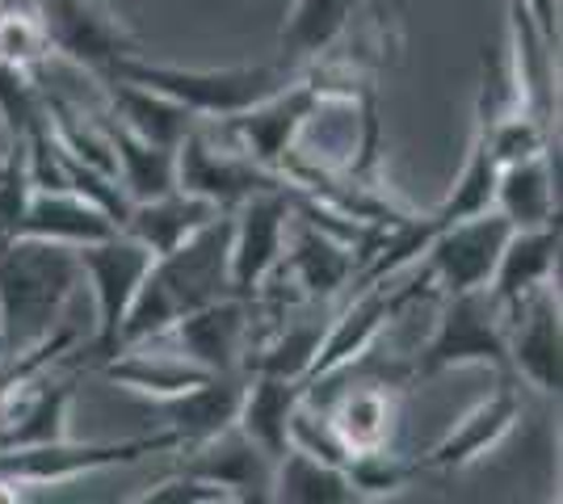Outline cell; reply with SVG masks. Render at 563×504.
<instances>
[{"instance_id":"11","label":"cell","mask_w":563,"mask_h":504,"mask_svg":"<svg viewBox=\"0 0 563 504\" xmlns=\"http://www.w3.org/2000/svg\"><path fill=\"white\" fill-rule=\"evenodd\" d=\"M505 354H509V374L526 379L542 395H560L563 328L560 294L551 282L530 290L514 307H505Z\"/></svg>"},{"instance_id":"5","label":"cell","mask_w":563,"mask_h":504,"mask_svg":"<svg viewBox=\"0 0 563 504\" xmlns=\"http://www.w3.org/2000/svg\"><path fill=\"white\" fill-rule=\"evenodd\" d=\"M278 186H290V181L282 172L257 165L235 139L219 144L198 122L177 144V190L198 193V198L214 202L219 211H235L244 198H253L261 190H278Z\"/></svg>"},{"instance_id":"22","label":"cell","mask_w":563,"mask_h":504,"mask_svg":"<svg viewBox=\"0 0 563 504\" xmlns=\"http://www.w3.org/2000/svg\"><path fill=\"white\" fill-rule=\"evenodd\" d=\"M303 400V383L274 374H244V395L235 412V429L244 433L265 458L278 462L290 450V416Z\"/></svg>"},{"instance_id":"8","label":"cell","mask_w":563,"mask_h":504,"mask_svg":"<svg viewBox=\"0 0 563 504\" xmlns=\"http://www.w3.org/2000/svg\"><path fill=\"white\" fill-rule=\"evenodd\" d=\"M295 219L290 186L261 190L244 198L232 211V240H228V269H232V294L257 299L261 287L282 269L286 232Z\"/></svg>"},{"instance_id":"21","label":"cell","mask_w":563,"mask_h":504,"mask_svg":"<svg viewBox=\"0 0 563 504\" xmlns=\"http://www.w3.org/2000/svg\"><path fill=\"white\" fill-rule=\"evenodd\" d=\"M282 265H286L290 278L299 282L303 299L324 303V299H332V294L357 273V248H353L350 240L324 232L320 223L299 219V232H295L290 248L282 253Z\"/></svg>"},{"instance_id":"27","label":"cell","mask_w":563,"mask_h":504,"mask_svg":"<svg viewBox=\"0 0 563 504\" xmlns=\"http://www.w3.org/2000/svg\"><path fill=\"white\" fill-rule=\"evenodd\" d=\"M106 139L114 147L118 186L131 202L177 190V147L147 144L140 135H131L126 126H118L110 114H106Z\"/></svg>"},{"instance_id":"35","label":"cell","mask_w":563,"mask_h":504,"mask_svg":"<svg viewBox=\"0 0 563 504\" xmlns=\"http://www.w3.org/2000/svg\"><path fill=\"white\" fill-rule=\"evenodd\" d=\"M290 450H303V455L336 462V467L350 462V450H345V441L332 429L329 412L320 408V404H311V395H303L295 416H290Z\"/></svg>"},{"instance_id":"4","label":"cell","mask_w":563,"mask_h":504,"mask_svg":"<svg viewBox=\"0 0 563 504\" xmlns=\"http://www.w3.org/2000/svg\"><path fill=\"white\" fill-rule=\"evenodd\" d=\"M177 450V437L168 429L147 437H122V441H47V446H25V450H0V471L18 475L25 488H59L80 475H93L106 467H126L147 455Z\"/></svg>"},{"instance_id":"2","label":"cell","mask_w":563,"mask_h":504,"mask_svg":"<svg viewBox=\"0 0 563 504\" xmlns=\"http://www.w3.org/2000/svg\"><path fill=\"white\" fill-rule=\"evenodd\" d=\"M295 76L299 68L290 59L253 64V68H177V64H152L143 55H126L110 80H135L143 89L173 97L198 122H223L286 89Z\"/></svg>"},{"instance_id":"3","label":"cell","mask_w":563,"mask_h":504,"mask_svg":"<svg viewBox=\"0 0 563 504\" xmlns=\"http://www.w3.org/2000/svg\"><path fill=\"white\" fill-rule=\"evenodd\" d=\"M459 366H488L496 374H509L505 354V307L488 290H459L450 294L438 328L417 354L412 379H433Z\"/></svg>"},{"instance_id":"19","label":"cell","mask_w":563,"mask_h":504,"mask_svg":"<svg viewBox=\"0 0 563 504\" xmlns=\"http://www.w3.org/2000/svg\"><path fill=\"white\" fill-rule=\"evenodd\" d=\"M219 215H228V211H219L207 198L186 190H168L156 193V198L131 202V211L122 219V232L135 236L152 257H165V253H173L177 244H186L194 232H202Z\"/></svg>"},{"instance_id":"36","label":"cell","mask_w":563,"mask_h":504,"mask_svg":"<svg viewBox=\"0 0 563 504\" xmlns=\"http://www.w3.org/2000/svg\"><path fill=\"white\" fill-rule=\"evenodd\" d=\"M135 504H240V501H235V492H228L223 483L202 480L194 471H177V475H168V480L152 483L147 492H140Z\"/></svg>"},{"instance_id":"34","label":"cell","mask_w":563,"mask_h":504,"mask_svg":"<svg viewBox=\"0 0 563 504\" xmlns=\"http://www.w3.org/2000/svg\"><path fill=\"white\" fill-rule=\"evenodd\" d=\"M51 55L47 34L38 25L34 4H4L0 9V68L38 72V64Z\"/></svg>"},{"instance_id":"14","label":"cell","mask_w":563,"mask_h":504,"mask_svg":"<svg viewBox=\"0 0 563 504\" xmlns=\"http://www.w3.org/2000/svg\"><path fill=\"white\" fill-rule=\"evenodd\" d=\"M521 421V400H517L514 387H496L488 400H479L475 408L454 421L446 429V437L421 458V467H433V471H463L471 462H479L484 455H493L496 446L517 429Z\"/></svg>"},{"instance_id":"13","label":"cell","mask_w":563,"mask_h":504,"mask_svg":"<svg viewBox=\"0 0 563 504\" xmlns=\"http://www.w3.org/2000/svg\"><path fill=\"white\" fill-rule=\"evenodd\" d=\"M311 105H316V85L307 80V72H299L286 89H278L274 97L257 101L253 110H240V114L223 122H228V135L257 165H265L269 172H282L286 152L295 144V135H299V126H303Z\"/></svg>"},{"instance_id":"24","label":"cell","mask_w":563,"mask_h":504,"mask_svg":"<svg viewBox=\"0 0 563 504\" xmlns=\"http://www.w3.org/2000/svg\"><path fill=\"white\" fill-rule=\"evenodd\" d=\"M493 211H500L514 227H539V223L560 219V181L551 168V147L530 160L500 165Z\"/></svg>"},{"instance_id":"23","label":"cell","mask_w":563,"mask_h":504,"mask_svg":"<svg viewBox=\"0 0 563 504\" xmlns=\"http://www.w3.org/2000/svg\"><path fill=\"white\" fill-rule=\"evenodd\" d=\"M186 471L202 475V480L223 483L228 492H235V501H269V480H274V458H265L235 429H223L219 437L202 441L198 450H189Z\"/></svg>"},{"instance_id":"33","label":"cell","mask_w":563,"mask_h":504,"mask_svg":"<svg viewBox=\"0 0 563 504\" xmlns=\"http://www.w3.org/2000/svg\"><path fill=\"white\" fill-rule=\"evenodd\" d=\"M421 458H404L391 446L387 450H366V455H350L345 475H350L357 501H391L404 488H412V480L421 475Z\"/></svg>"},{"instance_id":"1","label":"cell","mask_w":563,"mask_h":504,"mask_svg":"<svg viewBox=\"0 0 563 504\" xmlns=\"http://www.w3.org/2000/svg\"><path fill=\"white\" fill-rule=\"evenodd\" d=\"M76 287V248L34 236H0V349L43 340L59 324Z\"/></svg>"},{"instance_id":"12","label":"cell","mask_w":563,"mask_h":504,"mask_svg":"<svg viewBox=\"0 0 563 504\" xmlns=\"http://www.w3.org/2000/svg\"><path fill=\"white\" fill-rule=\"evenodd\" d=\"M249 333H253L249 299L228 294V299H214L207 307L181 315L177 324H168L165 333L152 336V340H165L168 349H177L181 358L198 361L211 374H232V370L244 366Z\"/></svg>"},{"instance_id":"7","label":"cell","mask_w":563,"mask_h":504,"mask_svg":"<svg viewBox=\"0 0 563 504\" xmlns=\"http://www.w3.org/2000/svg\"><path fill=\"white\" fill-rule=\"evenodd\" d=\"M34 13L47 34L51 55H64L97 80H110L126 55H140L131 30L97 0H34Z\"/></svg>"},{"instance_id":"29","label":"cell","mask_w":563,"mask_h":504,"mask_svg":"<svg viewBox=\"0 0 563 504\" xmlns=\"http://www.w3.org/2000/svg\"><path fill=\"white\" fill-rule=\"evenodd\" d=\"M269 501L286 504H357L345 467L311 458L303 450H286L274 462V480H269Z\"/></svg>"},{"instance_id":"9","label":"cell","mask_w":563,"mask_h":504,"mask_svg":"<svg viewBox=\"0 0 563 504\" xmlns=\"http://www.w3.org/2000/svg\"><path fill=\"white\" fill-rule=\"evenodd\" d=\"M76 261H80V282L93 290L97 354L110 358L114 354V336L122 328V320H126V307L135 303V294H140L143 278H147L156 257L135 236H126L118 227L114 236L76 248Z\"/></svg>"},{"instance_id":"15","label":"cell","mask_w":563,"mask_h":504,"mask_svg":"<svg viewBox=\"0 0 563 504\" xmlns=\"http://www.w3.org/2000/svg\"><path fill=\"white\" fill-rule=\"evenodd\" d=\"M101 374L114 387H122V391L152 400V404L173 400V395H181L189 387L211 379V370L181 358L177 349H168L165 340H143V345H131V349H118V354L101 361Z\"/></svg>"},{"instance_id":"28","label":"cell","mask_w":563,"mask_h":504,"mask_svg":"<svg viewBox=\"0 0 563 504\" xmlns=\"http://www.w3.org/2000/svg\"><path fill=\"white\" fill-rule=\"evenodd\" d=\"M362 0H295L282 22V51L290 64L329 55L345 34Z\"/></svg>"},{"instance_id":"30","label":"cell","mask_w":563,"mask_h":504,"mask_svg":"<svg viewBox=\"0 0 563 504\" xmlns=\"http://www.w3.org/2000/svg\"><path fill=\"white\" fill-rule=\"evenodd\" d=\"M324 315L307 312L299 320H286L261 340L257 349H244V374H274V379H295L303 383L307 366L324 340Z\"/></svg>"},{"instance_id":"6","label":"cell","mask_w":563,"mask_h":504,"mask_svg":"<svg viewBox=\"0 0 563 504\" xmlns=\"http://www.w3.org/2000/svg\"><path fill=\"white\" fill-rule=\"evenodd\" d=\"M424 290H429V278H424V273H417L408 287H383V282H371V287L362 290L350 307L324 328V340H320L316 358H311V366H307L303 391L320 387L324 379H336L345 366L366 358V354L375 349V340L383 336V328H387L408 303H417Z\"/></svg>"},{"instance_id":"32","label":"cell","mask_w":563,"mask_h":504,"mask_svg":"<svg viewBox=\"0 0 563 504\" xmlns=\"http://www.w3.org/2000/svg\"><path fill=\"white\" fill-rule=\"evenodd\" d=\"M76 340L80 333L71 328V324H55L43 340H34V345H22V349H0V408L22 391L30 387L34 379H43L55 361H64L76 349Z\"/></svg>"},{"instance_id":"37","label":"cell","mask_w":563,"mask_h":504,"mask_svg":"<svg viewBox=\"0 0 563 504\" xmlns=\"http://www.w3.org/2000/svg\"><path fill=\"white\" fill-rule=\"evenodd\" d=\"M526 9H530V18L539 22V30L555 43V34H560V0H526Z\"/></svg>"},{"instance_id":"16","label":"cell","mask_w":563,"mask_h":504,"mask_svg":"<svg viewBox=\"0 0 563 504\" xmlns=\"http://www.w3.org/2000/svg\"><path fill=\"white\" fill-rule=\"evenodd\" d=\"M240 395H244V370H232V374H211L207 383L189 387L173 400H161L156 408L165 416V429L177 437V450H198L202 441L232 429Z\"/></svg>"},{"instance_id":"38","label":"cell","mask_w":563,"mask_h":504,"mask_svg":"<svg viewBox=\"0 0 563 504\" xmlns=\"http://www.w3.org/2000/svg\"><path fill=\"white\" fill-rule=\"evenodd\" d=\"M30 496V488H25L18 475H9V471H0V504H22Z\"/></svg>"},{"instance_id":"18","label":"cell","mask_w":563,"mask_h":504,"mask_svg":"<svg viewBox=\"0 0 563 504\" xmlns=\"http://www.w3.org/2000/svg\"><path fill=\"white\" fill-rule=\"evenodd\" d=\"M47 379V374H43ZM34 379L22 387L9 404H4V421H0V450H25V446H47V441H64L71 437V400H76V383L59 379V383H43Z\"/></svg>"},{"instance_id":"26","label":"cell","mask_w":563,"mask_h":504,"mask_svg":"<svg viewBox=\"0 0 563 504\" xmlns=\"http://www.w3.org/2000/svg\"><path fill=\"white\" fill-rule=\"evenodd\" d=\"M101 85L110 89V119L147 144L177 147L189 135V126L198 122L186 105H177L173 97L156 93V89H143L135 80H101Z\"/></svg>"},{"instance_id":"20","label":"cell","mask_w":563,"mask_h":504,"mask_svg":"<svg viewBox=\"0 0 563 504\" xmlns=\"http://www.w3.org/2000/svg\"><path fill=\"white\" fill-rule=\"evenodd\" d=\"M555 265H560V219L539 227H514L500 248L488 294L500 307H514L530 290L547 287L555 278Z\"/></svg>"},{"instance_id":"10","label":"cell","mask_w":563,"mask_h":504,"mask_svg":"<svg viewBox=\"0 0 563 504\" xmlns=\"http://www.w3.org/2000/svg\"><path fill=\"white\" fill-rule=\"evenodd\" d=\"M509 232H514V223L500 215V211H484V215L446 223V227H438L429 236V244H424L421 273L429 278V287H442L446 294L488 290Z\"/></svg>"},{"instance_id":"17","label":"cell","mask_w":563,"mask_h":504,"mask_svg":"<svg viewBox=\"0 0 563 504\" xmlns=\"http://www.w3.org/2000/svg\"><path fill=\"white\" fill-rule=\"evenodd\" d=\"M114 232L118 223L97 202L80 198L76 190H47V186H34L30 206L13 227V236H34V240L68 244V248H85Z\"/></svg>"},{"instance_id":"25","label":"cell","mask_w":563,"mask_h":504,"mask_svg":"<svg viewBox=\"0 0 563 504\" xmlns=\"http://www.w3.org/2000/svg\"><path fill=\"white\" fill-rule=\"evenodd\" d=\"M329 421L336 437L345 441L350 455H366V450H387L396 437L399 421V395L387 383H362L350 387L336 404H329Z\"/></svg>"},{"instance_id":"31","label":"cell","mask_w":563,"mask_h":504,"mask_svg":"<svg viewBox=\"0 0 563 504\" xmlns=\"http://www.w3.org/2000/svg\"><path fill=\"white\" fill-rule=\"evenodd\" d=\"M496 172H500V165H496L493 147H488V135H484V126L475 122V139H471L467 165H463V172H459L454 190L446 193V202H442L438 211H429L433 232H438V227H446V223H459V219H471V215L493 211Z\"/></svg>"}]
</instances>
